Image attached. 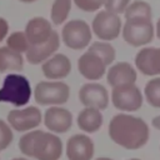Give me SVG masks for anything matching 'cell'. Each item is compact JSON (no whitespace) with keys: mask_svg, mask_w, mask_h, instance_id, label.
<instances>
[{"mask_svg":"<svg viewBox=\"0 0 160 160\" xmlns=\"http://www.w3.org/2000/svg\"><path fill=\"white\" fill-rule=\"evenodd\" d=\"M109 136L128 150L142 148L149 140V126L141 119L129 114H118L109 122Z\"/></svg>","mask_w":160,"mask_h":160,"instance_id":"1","label":"cell"},{"mask_svg":"<svg viewBox=\"0 0 160 160\" xmlns=\"http://www.w3.org/2000/svg\"><path fill=\"white\" fill-rule=\"evenodd\" d=\"M31 86L26 76L12 72L8 74L0 88V102H9L16 108L24 106L30 101Z\"/></svg>","mask_w":160,"mask_h":160,"instance_id":"2","label":"cell"},{"mask_svg":"<svg viewBox=\"0 0 160 160\" xmlns=\"http://www.w3.org/2000/svg\"><path fill=\"white\" fill-rule=\"evenodd\" d=\"M122 38L131 46H144L154 39V25L146 18H130L126 19L122 28Z\"/></svg>","mask_w":160,"mask_h":160,"instance_id":"3","label":"cell"},{"mask_svg":"<svg viewBox=\"0 0 160 160\" xmlns=\"http://www.w3.org/2000/svg\"><path fill=\"white\" fill-rule=\"evenodd\" d=\"M70 88L62 81H40L34 89V99L39 105H62L69 100Z\"/></svg>","mask_w":160,"mask_h":160,"instance_id":"4","label":"cell"},{"mask_svg":"<svg viewBox=\"0 0 160 160\" xmlns=\"http://www.w3.org/2000/svg\"><path fill=\"white\" fill-rule=\"evenodd\" d=\"M62 155V141L55 132L35 130L32 158L36 160H59Z\"/></svg>","mask_w":160,"mask_h":160,"instance_id":"5","label":"cell"},{"mask_svg":"<svg viewBox=\"0 0 160 160\" xmlns=\"http://www.w3.org/2000/svg\"><path fill=\"white\" fill-rule=\"evenodd\" d=\"M91 29L81 19L68 21L61 30V40L72 50H82L91 41Z\"/></svg>","mask_w":160,"mask_h":160,"instance_id":"6","label":"cell"},{"mask_svg":"<svg viewBox=\"0 0 160 160\" xmlns=\"http://www.w3.org/2000/svg\"><path fill=\"white\" fill-rule=\"evenodd\" d=\"M91 30L100 40H114L121 31V19L119 18V14L101 10L92 19Z\"/></svg>","mask_w":160,"mask_h":160,"instance_id":"7","label":"cell"},{"mask_svg":"<svg viewBox=\"0 0 160 160\" xmlns=\"http://www.w3.org/2000/svg\"><path fill=\"white\" fill-rule=\"evenodd\" d=\"M112 105L121 111H136L142 105V94L135 84L112 88Z\"/></svg>","mask_w":160,"mask_h":160,"instance_id":"8","label":"cell"},{"mask_svg":"<svg viewBox=\"0 0 160 160\" xmlns=\"http://www.w3.org/2000/svg\"><path fill=\"white\" fill-rule=\"evenodd\" d=\"M42 115L36 106H28L21 110H11L8 114L9 125L16 131H29L41 124Z\"/></svg>","mask_w":160,"mask_h":160,"instance_id":"9","label":"cell"},{"mask_svg":"<svg viewBox=\"0 0 160 160\" xmlns=\"http://www.w3.org/2000/svg\"><path fill=\"white\" fill-rule=\"evenodd\" d=\"M79 100L85 108L104 110L109 105V94L99 82H86L79 90Z\"/></svg>","mask_w":160,"mask_h":160,"instance_id":"10","label":"cell"},{"mask_svg":"<svg viewBox=\"0 0 160 160\" xmlns=\"http://www.w3.org/2000/svg\"><path fill=\"white\" fill-rule=\"evenodd\" d=\"M44 124L48 130L55 134H64L72 125V114L70 110L61 106H51L45 110Z\"/></svg>","mask_w":160,"mask_h":160,"instance_id":"11","label":"cell"},{"mask_svg":"<svg viewBox=\"0 0 160 160\" xmlns=\"http://www.w3.org/2000/svg\"><path fill=\"white\" fill-rule=\"evenodd\" d=\"M94 142L85 134H75L66 141L68 160H92Z\"/></svg>","mask_w":160,"mask_h":160,"instance_id":"12","label":"cell"},{"mask_svg":"<svg viewBox=\"0 0 160 160\" xmlns=\"http://www.w3.org/2000/svg\"><path fill=\"white\" fill-rule=\"evenodd\" d=\"M106 64L104 60L91 50L85 51L78 60V69L80 74L88 80H99L105 75Z\"/></svg>","mask_w":160,"mask_h":160,"instance_id":"13","label":"cell"},{"mask_svg":"<svg viewBox=\"0 0 160 160\" xmlns=\"http://www.w3.org/2000/svg\"><path fill=\"white\" fill-rule=\"evenodd\" d=\"M54 31L55 30L52 29L51 22L41 16L30 19L25 26V34L31 46H38L46 42Z\"/></svg>","mask_w":160,"mask_h":160,"instance_id":"14","label":"cell"},{"mask_svg":"<svg viewBox=\"0 0 160 160\" xmlns=\"http://www.w3.org/2000/svg\"><path fill=\"white\" fill-rule=\"evenodd\" d=\"M136 69L148 76L160 75V48H144L135 56Z\"/></svg>","mask_w":160,"mask_h":160,"instance_id":"15","label":"cell"},{"mask_svg":"<svg viewBox=\"0 0 160 160\" xmlns=\"http://www.w3.org/2000/svg\"><path fill=\"white\" fill-rule=\"evenodd\" d=\"M44 76L49 80H60L66 78L71 71V61L64 54H54L41 65Z\"/></svg>","mask_w":160,"mask_h":160,"instance_id":"16","label":"cell"},{"mask_svg":"<svg viewBox=\"0 0 160 160\" xmlns=\"http://www.w3.org/2000/svg\"><path fill=\"white\" fill-rule=\"evenodd\" d=\"M60 46V38H59V34L56 32V30L52 32L51 38L41 44V45H38V46H31L29 48V50L25 52L26 55V60L28 62L32 64V65H36V64H42L45 60H48L49 58H51L55 51L59 49Z\"/></svg>","mask_w":160,"mask_h":160,"instance_id":"17","label":"cell"},{"mask_svg":"<svg viewBox=\"0 0 160 160\" xmlns=\"http://www.w3.org/2000/svg\"><path fill=\"white\" fill-rule=\"evenodd\" d=\"M138 78L135 68L125 61L116 62L112 65L108 72H106V80L111 88L128 85V84H135Z\"/></svg>","mask_w":160,"mask_h":160,"instance_id":"18","label":"cell"},{"mask_svg":"<svg viewBox=\"0 0 160 160\" xmlns=\"http://www.w3.org/2000/svg\"><path fill=\"white\" fill-rule=\"evenodd\" d=\"M78 126L80 130L92 134L96 132L102 125V114L99 109L85 108L78 115Z\"/></svg>","mask_w":160,"mask_h":160,"instance_id":"19","label":"cell"},{"mask_svg":"<svg viewBox=\"0 0 160 160\" xmlns=\"http://www.w3.org/2000/svg\"><path fill=\"white\" fill-rule=\"evenodd\" d=\"M24 68V58L21 52H18L8 46L0 48V72L21 71Z\"/></svg>","mask_w":160,"mask_h":160,"instance_id":"20","label":"cell"},{"mask_svg":"<svg viewBox=\"0 0 160 160\" xmlns=\"http://www.w3.org/2000/svg\"><path fill=\"white\" fill-rule=\"evenodd\" d=\"M71 2L72 0H54L52 6H51V22L54 25H61L65 22L70 10H71Z\"/></svg>","mask_w":160,"mask_h":160,"instance_id":"21","label":"cell"},{"mask_svg":"<svg viewBox=\"0 0 160 160\" xmlns=\"http://www.w3.org/2000/svg\"><path fill=\"white\" fill-rule=\"evenodd\" d=\"M125 19L130 18H146L151 20V6L149 2L142 0H135L134 2L129 4L125 10Z\"/></svg>","mask_w":160,"mask_h":160,"instance_id":"22","label":"cell"},{"mask_svg":"<svg viewBox=\"0 0 160 160\" xmlns=\"http://www.w3.org/2000/svg\"><path fill=\"white\" fill-rule=\"evenodd\" d=\"M88 50L94 51L95 54H98L106 65H110L114 62L115 58H116V52L115 49L112 48L111 44L106 42V41H95L90 45V48Z\"/></svg>","mask_w":160,"mask_h":160,"instance_id":"23","label":"cell"},{"mask_svg":"<svg viewBox=\"0 0 160 160\" xmlns=\"http://www.w3.org/2000/svg\"><path fill=\"white\" fill-rule=\"evenodd\" d=\"M6 46L21 54L26 52L30 48V44L25 31H14L12 34H10L9 38L6 39Z\"/></svg>","mask_w":160,"mask_h":160,"instance_id":"24","label":"cell"},{"mask_svg":"<svg viewBox=\"0 0 160 160\" xmlns=\"http://www.w3.org/2000/svg\"><path fill=\"white\" fill-rule=\"evenodd\" d=\"M145 99L151 106L160 109V78H154L146 82Z\"/></svg>","mask_w":160,"mask_h":160,"instance_id":"25","label":"cell"},{"mask_svg":"<svg viewBox=\"0 0 160 160\" xmlns=\"http://www.w3.org/2000/svg\"><path fill=\"white\" fill-rule=\"evenodd\" d=\"M34 136H35V130H31V131L25 132L20 138V140H19V149L28 158H32V141H34Z\"/></svg>","mask_w":160,"mask_h":160,"instance_id":"26","label":"cell"},{"mask_svg":"<svg viewBox=\"0 0 160 160\" xmlns=\"http://www.w3.org/2000/svg\"><path fill=\"white\" fill-rule=\"evenodd\" d=\"M12 130L4 120L0 119V150H5L12 141Z\"/></svg>","mask_w":160,"mask_h":160,"instance_id":"27","label":"cell"},{"mask_svg":"<svg viewBox=\"0 0 160 160\" xmlns=\"http://www.w3.org/2000/svg\"><path fill=\"white\" fill-rule=\"evenodd\" d=\"M129 2L130 0H104V6L108 11L115 14H122L129 6Z\"/></svg>","mask_w":160,"mask_h":160,"instance_id":"28","label":"cell"},{"mask_svg":"<svg viewBox=\"0 0 160 160\" xmlns=\"http://www.w3.org/2000/svg\"><path fill=\"white\" fill-rule=\"evenodd\" d=\"M72 1L80 10L88 12L99 10L101 6H104V0H72Z\"/></svg>","mask_w":160,"mask_h":160,"instance_id":"29","label":"cell"},{"mask_svg":"<svg viewBox=\"0 0 160 160\" xmlns=\"http://www.w3.org/2000/svg\"><path fill=\"white\" fill-rule=\"evenodd\" d=\"M9 31V24L4 18H0V42L5 39Z\"/></svg>","mask_w":160,"mask_h":160,"instance_id":"30","label":"cell"},{"mask_svg":"<svg viewBox=\"0 0 160 160\" xmlns=\"http://www.w3.org/2000/svg\"><path fill=\"white\" fill-rule=\"evenodd\" d=\"M151 124H152V126H154L155 129L160 130V115L155 116V118H154V119L151 120Z\"/></svg>","mask_w":160,"mask_h":160,"instance_id":"31","label":"cell"},{"mask_svg":"<svg viewBox=\"0 0 160 160\" xmlns=\"http://www.w3.org/2000/svg\"><path fill=\"white\" fill-rule=\"evenodd\" d=\"M156 36L160 40V19L156 21Z\"/></svg>","mask_w":160,"mask_h":160,"instance_id":"32","label":"cell"},{"mask_svg":"<svg viewBox=\"0 0 160 160\" xmlns=\"http://www.w3.org/2000/svg\"><path fill=\"white\" fill-rule=\"evenodd\" d=\"M21 2H28V4H30V2H35L36 0H20Z\"/></svg>","mask_w":160,"mask_h":160,"instance_id":"33","label":"cell"},{"mask_svg":"<svg viewBox=\"0 0 160 160\" xmlns=\"http://www.w3.org/2000/svg\"><path fill=\"white\" fill-rule=\"evenodd\" d=\"M95 160H112V159H110V158H98Z\"/></svg>","mask_w":160,"mask_h":160,"instance_id":"34","label":"cell"},{"mask_svg":"<svg viewBox=\"0 0 160 160\" xmlns=\"http://www.w3.org/2000/svg\"><path fill=\"white\" fill-rule=\"evenodd\" d=\"M12 160H29V159H25V158H15Z\"/></svg>","mask_w":160,"mask_h":160,"instance_id":"35","label":"cell"},{"mask_svg":"<svg viewBox=\"0 0 160 160\" xmlns=\"http://www.w3.org/2000/svg\"><path fill=\"white\" fill-rule=\"evenodd\" d=\"M129 160H140V159H129Z\"/></svg>","mask_w":160,"mask_h":160,"instance_id":"36","label":"cell"}]
</instances>
